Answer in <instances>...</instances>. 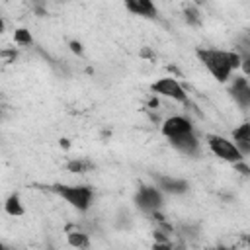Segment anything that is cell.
Wrapping results in <instances>:
<instances>
[{"label": "cell", "instance_id": "1", "mask_svg": "<svg viewBox=\"0 0 250 250\" xmlns=\"http://www.w3.org/2000/svg\"><path fill=\"white\" fill-rule=\"evenodd\" d=\"M195 57L219 84H227L232 78V74L238 68H242V59L238 57L236 51L215 49V47H197Z\"/></svg>", "mask_w": 250, "mask_h": 250}, {"label": "cell", "instance_id": "2", "mask_svg": "<svg viewBox=\"0 0 250 250\" xmlns=\"http://www.w3.org/2000/svg\"><path fill=\"white\" fill-rule=\"evenodd\" d=\"M49 189L55 195H59L64 203H68L72 209H76L78 213H86L94 205V199H96L94 188L86 184H55Z\"/></svg>", "mask_w": 250, "mask_h": 250}, {"label": "cell", "instance_id": "3", "mask_svg": "<svg viewBox=\"0 0 250 250\" xmlns=\"http://www.w3.org/2000/svg\"><path fill=\"white\" fill-rule=\"evenodd\" d=\"M205 143H207V148L211 150V154L217 156V158L223 160V162H229V164L234 166V164L246 160V158L240 154V150L234 146V143H232L229 137H225V135L209 133V135H205Z\"/></svg>", "mask_w": 250, "mask_h": 250}, {"label": "cell", "instance_id": "4", "mask_svg": "<svg viewBox=\"0 0 250 250\" xmlns=\"http://www.w3.org/2000/svg\"><path fill=\"white\" fill-rule=\"evenodd\" d=\"M133 203L137 205V209H141L146 215H156L162 207H164V193L156 188V186H148L143 184L137 188L135 195H133Z\"/></svg>", "mask_w": 250, "mask_h": 250}, {"label": "cell", "instance_id": "5", "mask_svg": "<svg viewBox=\"0 0 250 250\" xmlns=\"http://www.w3.org/2000/svg\"><path fill=\"white\" fill-rule=\"evenodd\" d=\"M150 92L152 96H160V98H168L172 102L178 104H186L188 102V92L182 86V82L174 76H160L150 84Z\"/></svg>", "mask_w": 250, "mask_h": 250}, {"label": "cell", "instance_id": "6", "mask_svg": "<svg viewBox=\"0 0 250 250\" xmlns=\"http://www.w3.org/2000/svg\"><path fill=\"white\" fill-rule=\"evenodd\" d=\"M191 131H195V125H193V121H191L189 117H186V115H170V117H166V119L162 121V125H160V133H162V137H164L166 141L176 139V137L186 135V133H191Z\"/></svg>", "mask_w": 250, "mask_h": 250}, {"label": "cell", "instance_id": "7", "mask_svg": "<svg viewBox=\"0 0 250 250\" xmlns=\"http://www.w3.org/2000/svg\"><path fill=\"white\" fill-rule=\"evenodd\" d=\"M230 98L234 100V104L246 111L250 107V82L244 74H236L234 78H230V86H229Z\"/></svg>", "mask_w": 250, "mask_h": 250}, {"label": "cell", "instance_id": "8", "mask_svg": "<svg viewBox=\"0 0 250 250\" xmlns=\"http://www.w3.org/2000/svg\"><path fill=\"white\" fill-rule=\"evenodd\" d=\"M168 145L176 152H180L184 156H197L199 154V148H201V141H199V137H197L195 131L186 133V135H180L176 139H170Z\"/></svg>", "mask_w": 250, "mask_h": 250}, {"label": "cell", "instance_id": "9", "mask_svg": "<svg viewBox=\"0 0 250 250\" xmlns=\"http://www.w3.org/2000/svg\"><path fill=\"white\" fill-rule=\"evenodd\" d=\"M164 195H184L189 189V182L176 176H158L154 184Z\"/></svg>", "mask_w": 250, "mask_h": 250}, {"label": "cell", "instance_id": "10", "mask_svg": "<svg viewBox=\"0 0 250 250\" xmlns=\"http://www.w3.org/2000/svg\"><path fill=\"white\" fill-rule=\"evenodd\" d=\"M125 10L131 12L133 16H141V18H146V20H152V18L158 16V10L150 0H127Z\"/></svg>", "mask_w": 250, "mask_h": 250}, {"label": "cell", "instance_id": "11", "mask_svg": "<svg viewBox=\"0 0 250 250\" xmlns=\"http://www.w3.org/2000/svg\"><path fill=\"white\" fill-rule=\"evenodd\" d=\"M230 141H232L234 146L240 150V154L246 158V156L250 154V123H248V121L240 123V125L232 131V139H230Z\"/></svg>", "mask_w": 250, "mask_h": 250}, {"label": "cell", "instance_id": "12", "mask_svg": "<svg viewBox=\"0 0 250 250\" xmlns=\"http://www.w3.org/2000/svg\"><path fill=\"white\" fill-rule=\"evenodd\" d=\"M4 211H6V215H10V217H23L25 215V207H23V201H21V197H20V193H10L8 197H6V201H4Z\"/></svg>", "mask_w": 250, "mask_h": 250}, {"label": "cell", "instance_id": "13", "mask_svg": "<svg viewBox=\"0 0 250 250\" xmlns=\"http://www.w3.org/2000/svg\"><path fill=\"white\" fill-rule=\"evenodd\" d=\"M66 242L76 250H88L90 248V236L82 230H68L66 232Z\"/></svg>", "mask_w": 250, "mask_h": 250}, {"label": "cell", "instance_id": "14", "mask_svg": "<svg viewBox=\"0 0 250 250\" xmlns=\"http://www.w3.org/2000/svg\"><path fill=\"white\" fill-rule=\"evenodd\" d=\"M14 43L20 45V47H29L33 43V37H31V31L25 29V27H18L14 31Z\"/></svg>", "mask_w": 250, "mask_h": 250}, {"label": "cell", "instance_id": "15", "mask_svg": "<svg viewBox=\"0 0 250 250\" xmlns=\"http://www.w3.org/2000/svg\"><path fill=\"white\" fill-rule=\"evenodd\" d=\"M90 168H92V164L90 162H84V160H72V162H68V170L70 172H76V174H84Z\"/></svg>", "mask_w": 250, "mask_h": 250}, {"label": "cell", "instance_id": "16", "mask_svg": "<svg viewBox=\"0 0 250 250\" xmlns=\"http://www.w3.org/2000/svg\"><path fill=\"white\" fill-rule=\"evenodd\" d=\"M186 20H188L189 23H197V21H199V10H197L195 6L186 8Z\"/></svg>", "mask_w": 250, "mask_h": 250}, {"label": "cell", "instance_id": "17", "mask_svg": "<svg viewBox=\"0 0 250 250\" xmlns=\"http://www.w3.org/2000/svg\"><path fill=\"white\" fill-rule=\"evenodd\" d=\"M150 250H174V246H172V242H158V240H154Z\"/></svg>", "mask_w": 250, "mask_h": 250}, {"label": "cell", "instance_id": "18", "mask_svg": "<svg viewBox=\"0 0 250 250\" xmlns=\"http://www.w3.org/2000/svg\"><path fill=\"white\" fill-rule=\"evenodd\" d=\"M68 45H70V51H72L74 55H82V53H84V49H82V43H80V41H70Z\"/></svg>", "mask_w": 250, "mask_h": 250}, {"label": "cell", "instance_id": "19", "mask_svg": "<svg viewBox=\"0 0 250 250\" xmlns=\"http://www.w3.org/2000/svg\"><path fill=\"white\" fill-rule=\"evenodd\" d=\"M211 250H232L230 246H225V244H219V246H215V248H211Z\"/></svg>", "mask_w": 250, "mask_h": 250}, {"label": "cell", "instance_id": "20", "mask_svg": "<svg viewBox=\"0 0 250 250\" xmlns=\"http://www.w3.org/2000/svg\"><path fill=\"white\" fill-rule=\"evenodd\" d=\"M0 250H12V248H10V246H6L4 242H0Z\"/></svg>", "mask_w": 250, "mask_h": 250}, {"label": "cell", "instance_id": "21", "mask_svg": "<svg viewBox=\"0 0 250 250\" xmlns=\"http://www.w3.org/2000/svg\"><path fill=\"white\" fill-rule=\"evenodd\" d=\"M2 31H4V20L0 18V33H2Z\"/></svg>", "mask_w": 250, "mask_h": 250}, {"label": "cell", "instance_id": "22", "mask_svg": "<svg viewBox=\"0 0 250 250\" xmlns=\"http://www.w3.org/2000/svg\"><path fill=\"white\" fill-rule=\"evenodd\" d=\"M0 119H2V107H0Z\"/></svg>", "mask_w": 250, "mask_h": 250}]
</instances>
